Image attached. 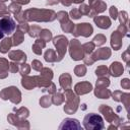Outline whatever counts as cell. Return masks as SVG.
Returning a JSON list of instances; mask_svg holds the SVG:
<instances>
[{
    "label": "cell",
    "instance_id": "59",
    "mask_svg": "<svg viewBox=\"0 0 130 130\" xmlns=\"http://www.w3.org/2000/svg\"><path fill=\"white\" fill-rule=\"evenodd\" d=\"M96 1H98V0H88V2H89V7H90V6H92Z\"/></svg>",
    "mask_w": 130,
    "mask_h": 130
},
{
    "label": "cell",
    "instance_id": "48",
    "mask_svg": "<svg viewBox=\"0 0 130 130\" xmlns=\"http://www.w3.org/2000/svg\"><path fill=\"white\" fill-rule=\"evenodd\" d=\"M110 16H111V18L112 19H114V20H116L117 18H118V9L116 8V6H111L110 7Z\"/></svg>",
    "mask_w": 130,
    "mask_h": 130
},
{
    "label": "cell",
    "instance_id": "39",
    "mask_svg": "<svg viewBox=\"0 0 130 130\" xmlns=\"http://www.w3.org/2000/svg\"><path fill=\"white\" fill-rule=\"evenodd\" d=\"M106 41H107V38H106L104 35L99 34V35H96V36L93 38L92 43L94 44V46H102V45H104V44L106 43Z\"/></svg>",
    "mask_w": 130,
    "mask_h": 130
},
{
    "label": "cell",
    "instance_id": "5",
    "mask_svg": "<svg viewBox=\"0 0 130 130\" xmlns=\"http://www.w3.org/2000/svg\"><path fill=\"white\" fill-rule=\"evenodd\" d=\"M68 43H69L68 39L63 35H59L53 39V44L57 52V62H60L64 58L66 51H67Z\"/></svg>",
    "mask_w": 130,
    "mask_h": 130
},
{
    "label": "cell",
    "instance_id": "18",
    "mask_svg": "<svg viewBox=\"0 0 130 130\" xmlns=\"http://www.w3.org/2000/svg\"><path fill=\"white\" fill-rule=\"evenodd\" d=\"M124 36L118 30H115V31L112 32V35H111V46L114 50L117 51V50L121 49V47H122V38Z\"/></svg>",
    "mask_w": 130,
    "mask_h": 130
},
{
    "label": "cell",
    "instance_id": "14",
    "mask_svg": "<svg viewBox=\"0 0 130 130\" xmlns=\"http://www.w3.org/2000/svg\"><path fill=\"white\" fill-rule=\"evenodd\" d=\"M60 130H72V129H81V125L77 119L73 118H65L61 125L59 126Z\"/></svg>",
    "mask_w": 130,
    "mask_h": 130
},
{
    "label": "cell",
    "instance_id": "9",
    "mask_svg": "<svg viewBox=\"0 0 130 130\" xmlns=\"http://www.w3.org/2000/svg\"><path fill=\"white\" fill-rule=\"evenodd\" d=\"M93 32V27L91 26L90 23L88 22H83V23H77L74 25V28L72 30V35L74 37H84V38H88L89 36H91Z\"/></svg>",
    "mask_w": 130,
    "mask_h": 130
},
{
    "label": "cell",
    "instance_id": "31",
    "mask_svg": "<svg viewBox=\"0 0 130 130\" xmlns=\"http://www.w3.org/2000/svg\"><path fill=\"white\" fill-rule=\"evenodd\" d=\"M95 75L98 77H108V75H109V69H108V67L105 66V65L98 66V68L95 69Z\"/></svg>",
    "mask_w": 130,
    "mask_h": 130
},
{
    "label": "cell",
    "instance_id": "55",
    "mask_svg": "<svg viewBox=\"0 0 130 130\" xmlns=\"http://www.w3.org/2000/svg\"><path fill=\"white\" fill-rule=\"evenodd\" d=\"M60 2L62 3V5L63 6H65V7H69L71 4H72V0H60Z\"/></svg>",
    "mask_w": 130,
    "mask_h": 130
},
{
    "label": "cell",
    "instance_id": "26",
    "mask_svg": "<svg viewBox=\"0 0 130 130\" xmlns=\"http://www.w3.org/2000/svg\"><path fill=\"white\" fill-rule=\"evenodd\" d=\"M11 39H12V45L13 46H18V45H20L23 42V40H24V34L21 30H19V29L16 28V31L13 34V37Z\"/></svg>",
    "mask_w": 130,
    "mask_h": 130
},
{
    "label": "cell",
    "instance_id": "47",
    "mask_svg": "<svg viewBox=\"0 0 130 130\" xmlns=\"http://www.w3.org/2000/svg\"><path fill=\"white\" fill-rule=\"evenodd\" d=\"M31 67H32L34 70H36V71H40V70L43 68V64H42L41 61L35 59V60H32V62H31Z\"/></svg>",
    "mask_w": 130,
    "mask_h": 130
},
{
    "label": "cell",
    "instance_id": "43",
    "mask_svg": "<svg viewBox=\"0 0 130 130\" xmlns=\"http://www.w3.org/2000/svg\"><path fill=\"white\" fill-rule=\"evenodd\" d=\"M129 101H130V94L128 92H123L122 93V98H121V102L124 104L126 112L128 113V107H129Z\"/></svg>",
    "mask_w": 130,
    "mask_h": 130
},
{
    "label": "cell",
    "instance_id": "52",
    "mask_svg": "<svg viewBox=\"0 0 130 130\" xmlns=\"http://www.w3.org/2000/svg\"><path fill=\"white\" fill-rule=\"evenodd\" d=\"M45 91H48V93L49 94H53V93H55L56 91H57V89H56V85H55V83H53V82H51L50 83V85L44 90V92Z\"/></svg>",
    "mask_w": 130,
    "mask_h": 130
},
{
    "label": "cell",
    "instance_id": "17",
    "mask_svg": "<svg viewBox=\"0 0 130 130\" xmlns=\"http://www.w3.org/2000/svg\"><path fill=\"white\" fill-rule=\"evenodd\" d=\"M8 57L10 60L17 62V63H25L27 57L25 55V53L21 50H13L11 52L8 53Z\"/></svg>",
    "mask_w": 130,
    "mask_h": 130
},
{
    "label": "cell",
    "instance_id": "41",
    "mask_svg": "<svg viewBox=\"0 0 130 130\" xmlns=\"http://www.w3.org/2000/svg\"><path fill=\"white\" fill-rule=\"evenodd\" d=\"M19 72H20L21 76L28 75V73L30 72V66L26 63H21V65L19 66Z\"/></svg>",
    "mask_w": 130,
    "mask_h": 130
},
{
    "label": "cell",
    "instance_id": "32",
    "mask_svg": "<svg viewBox=\"0 0 130 130\" xmlns=\"http://www.w3.org/2000/svg\"><path fill=\"white\" fill-rule=\"evenodd\" d=\"M14 112H15V115L18 116L19 118L21 119H26L28 116H29V110L25 107H21L19 109H14Z\"/></svg>",
    "mask_w": 130,
    "mask_h": 130
},
{
    "label": "cell",
    "instance_id": "38",
    "mask_svg": "<svg viewBox=\"0 0 130 130\" xmlns=\"http://www.w3.org/2000/svg\"><path fill=\"white\" fill-rule=\"evenodd\" d=\"M110 85V79L108 77H99L95 82V86L98 87H108Z\"/></svg>",
    "mask_w": 130,
    "mask_h": 130
},
{
    "label": "cell",
    "instance_id": "42",
    "mask_svg": "<svg viewBox=\"0 0 130 130\" xmlns=\"http://www.w3.org/2000/svg\"><path fill=\"white\" fill-rule=\"evenodd\" d=\"M4 16H10V12L8 10V7L3 2H0V18Z\"/></svg>",
    "mask_w": 130,
    "mask_h": 130
},
{
    "label": "cell",
    "instance_id": "60",
    "mask_svg": "<svg viewBox=\"0 0 130 130\" xmlns=\"http://www.w3.org/2000/svg\"><path fill=\"white\" fill-rule=\"evenodd\" d=\"M3 38H4V32H3V31L1 30V28H0V40L3 39Z\"/></svg>",
    "mask_w": 130,
    "mask_h": 130
},
{
    "label": "cell",
    "instance_id": "30",
    "mask_svg": "<svg viewBox=\"0 0 130 130\" xmlns=\"http://www.w3.org/2000/svg\"><path fill=\"white\" fill-rule=\"evenodd\" d=\"M40 73H41V76L48 79V80H52L53 79V70L49 67H43L41 70H40Z\"/></svg>",
    "mask_w": 130,
    "mask_h": 130
},
{
    "label": "cell",
    "instance_id": "46",
    "mask_svg": "<svg viewBox=\"0 0 130 130\" xmlns=\"http://www.w3.org/2000/svg\"><path fill=\"white\" fill-rule=\"evenodd\" d=\"M9 71L11 73H16L17 71H19V63L14 62V61L9 63Z\"/></svg>",
    "mask_w": 130,
    "mask_h": 130
},
{
    "label": "cell",
    "instance_id": "37",
    "mask_svg": "<svg viewBox=\"0 0 130 130\" xmlns=\"http://www.w3.org/2000/svg\"><path fill=\"white\" fill-rule=\"evenodd\" d=\"M94 48H95V46H94V44L92 42H87V43L82 45V49H83V52H84L85 55L91 54L94 51Z\"/></svg>",
    "mask_w": 130,
    "mask_h": 130
},
{
    "label": "cell",
    "instance_id": "21",
    "mask_svg": "<svg viewBox=\"0 0 130 130\" xmlns=\"http://www.w3.org/2000/svg\"><path fill=\"white\" fill-rule=\"evenodd\" d=\"M21 85L27 89H34L37 87V81H36V76H28V75H23L21 78Z\"/></svg>",
    "mask_w": 130,
    "mask_h": 130
},
{
    "label": "cell",
    "instance_id": "11",
    "mask_svg": "<svg viewBox=\"0 0 130 130\" xmlns=\"http://www.w3.org/2000/svg\"><path fill=\"white\" fill-rule=\"evenodd\" d=\"M7 120L8 122L15 126L16 128L18 129H29V123L25 120V119H21L19 118L18 116H16L14 113H10L8 116H7Z\"/></svg>",
    "mask_w": 130,
    "mask_h": 130
},
{
    "label": "cell",
    "instance_id": "29",
    "mask_svg": "<svg viewBox=\"0 0 130 130\" xmlns=\"http://www.w3.org/2000/svg\"><path fill=\"white\" fill-rule=\"evenodd\" d=\"M39 37H40V39H42V40L45 41L46 43L49 42V41H51V40L53 39V36H52L51 30L48 29V28H42V30H41Z\"/></svg>",
    "mask_w": 130,
    "mask_h": 130
},
{
    "label": "cell",
    "instance_id": "49",
    "mask_svg": "<svg viewBox=\"0 0 130 130\" xmlns=\"http://www.w3.org/2000/svg\"><path fill=\"white\" fill-rule=\"evenodd\" d=\"M17 29H19V30H21L23 34H25V32H27L28 31V28H29V25L27 24V22H21V23H18V25H17V27H16Z\"/></svg>",
    "mask_w": 130,
    "mask_h": 130
},
{
    "label": "cell",
    "instance_id": "54",
    "mask_svg": "<svg viewBox=\"0 0 130 130\" xmlns=\"http://www.w3.org/2000/svg\"><path fill=\"white\" fill-rule=\"evenodd\" d=\"M129 54V47H128V49L123 53V55H122V58H123V60L126 62V64L129 66V60H130V56L128 55Z\"/></svg>",
    "mask_w": 130,
    "mask_h": 130
},
{
    "label": "cell",
    "instance_id": "15",
    "mask_svg": "<svg viewBox=\"0 0 130 130\" xmlns=\"http://www.w3.org/2000/svg\"><path fill=\"white\" fill-rule=\"evenodd\" d=\"M93 22L95 23V25L102 29H108L111 24H112V21L110 19L109 16H106V15H100V16H94L93 17Z\"/></svg>",
    "mask_w": 130,
    "mask_h": 130
},
{
    "label": "cell",
    "instance_id": "61",
    "mask_svg": "<svg viewBox=\"0 0 130 130\" xmlns=\"http://www.w3.org/2000/svg\"><path fill=\"white\" fill-rule=\"evenodd\" d=\"M6 1H7V0H0V2H3V3H4V2H6Z\"/></svg>",
    "mask_w": 130,
    "mask_h": 130
},
{
    "label": "cell",
    "instance_id": "57",
    "mask_svg": "<svg viewBox=\"0 0 130 130\" xmlns=\"http://www.w3.org/2000/svg\"><path fill=\"white\" fill-rule=\"evenodd\" d=\"M59 2H60V0H47L46 4L47 5H55V4H58Z\"/></svg>",
    "mask_w": 130,
    "mask_h": 130
},
{
    "label": "cell",
    "instance_id": "40",
    "mask_svg": "<svg viewBox=\"0 0 130 130\" xmlns=\"http://www.w3.org/2000/svg\"><path fill=\"white\" fill-rule=\"evenodd\" d=\"M118 17L120 19V24H125L128 26V13L126 11L118 12Z\"/></svg>",
    "mask_w": 130,
    "mask_h": 130
},
{
    "label": "cell",
    "instance_id": "8",
    "mask_svg": "<svg viewBox=\"0 0 130 130\" xmlns=\"http://www.w3.org/2000/svg\"><path fill=\"white\" fill-rule=\"evenodd\" d=\"M56 18L60 21L61 28H62V30L64 32H69V34L72 32L75 23H73L70 20L69 14L66 11H59V12H57L56 13Z\"/></svg>",
    "mask_w": 130,
    "mask_h": 130
},
{
    "label": "cell",
    "instance_id": "19",
    "mask_svg": "<svg viewBox=\"0 0 130 130\" xmlns=\"http://www.w3.org/2000/svg\"><path fill=\"white\" fill-rule=\"evenodd\" d=\"M108 69H109V74L114 77H119L120 75L123 74V71H124V67H123L122 63H120L118 61L113 62Z\"/></svg>",
    "mask_w": 130,
    "mask_h": 130
},
{
    "label": "cell",
    "instance_id": "28",
    "mask_svg": "<svg viewBox=\"0 0 130 130\" xmlns=\"http://www.w3.org/2000/svg\"><path fill=\"white\" fill-rule=\"evenodd\" d=\"M65 101V95L61 92V91H56L55 93H53L52 95V104L59 106L61 104H63Z\"/></svg>",
    "mask_w": 130,
    "mask_h": 130
},
{
    "label": "cell",
    "instance_id": "51",
    "mask_svg": "<svg viewBox=\"0 0 130 130\" xmlns=\"http://www.w3.org/2000/svg\"><path fill=\"white\" fill-rule=\"evenodd\" d=\"M122 93H123V92L120 91V90H115L113 93H111V95H112V98H113L114 101H116V102H121Z\"/></svg>",
    "mask_w": 130,
    "mask_h": 130
},
{
    "label": "cell",
    "instance_id": "58",
    "mask_svg": "<svg viewBox=\"0 0 130 130\" xmlns=\"http://www.w3.org/2000/svg\"><path fill=\"white\" fill-rule=\"evenodd\" d=\"M72 1H73V3H75V4H81V3H83L84 0H72Z\"/></svg>",
    "mask_w": 130,
    "mask_h": 130
},
{
    "label": "cell",
    "instance_id": "12",
    "mask_svg": "<svg viewBox=\"0 0 130 130\" xmlns=\"http://www.w3.org/2000/svg\"><path fill=\"white\" fill-rule=\"evenodd\" d=\"M111 54H112V52H111L110 48L103 47V48H100V49L93 51L90 54V56H91L92 60L95 62L98 60H108L111 57Z\"/></svg>",
    "mask_w": 130,
    "mask_h": 130
},
{
    "label": "cell",
    "instance_id": "35",
    "mask_svg": "<svg viewBox=\"0 0 130 130\" xmlns=\"http://www.w3.org/2000/svg\"><path fill=\"white\" fill-rule=\"evenodd\" d=\"M74 73L76 76L78 77H81V76H84L85 73H86V66L84 64H79L77 66H75L74 68Z\"/></svg>",
    "mask_w": 130,
    "mask_h": 130
},
{
    "label": "cell",
    "instance_id": "34",
    "mask_svg": "<svg viewBox=\"0 0 130 130\" xmlns=\"http://www.w3.org/2000/svg\"><path fill=\"white\" fill-rule=\"evenodd\" d=\"M41 30H42L41 26H39V25H31V26H29L27 34L31 38H38L40 32H41Z\"/></svg>",
    "mask_w": 130,
    "mask_h": 130
},
{
    "label": "cell",
    "instance_id": "10",
    "mask_svg": "<svg viewBox=\"0 0 130 130\" xmlns=\"http://www.w3.org/2000/svg\"><path fill=\"white\" fill-rule=\"evenodd\" d=\"M0 28L4 34L9 36L10 34L14 32L16 28V24L10 16H4L0 18Z\"/></svg>",
    "mask_w": 130,
    "mask_h": 130
},
{
    "label": "cell",
    "instance_id": "23",
    "mask_svg": "<svg viewBox=\"0 0 130 130\" xmlns=\"http://www.w3.org/2000/svg\"><path fill=\"white\" fill-rule=\"evenodd\" d=\"M12 39L7 37V38H3V41L0 43V53L2 54H6L8 53V51L11 49L12 47Z\"/></svg>",
    "mask_w": 130,
    "mask_h": 130
},
{
    "label": "cell",
    "instance_id": "25",
    "mask_svg": "<svg viewBox=\"0 0 130 130\" xmlns=\"http://www.w3.org/2000/svg\"><path fill=\"white\" fill-rule=\"evenodd\" d=\"M46 47V42L43 41L42 39H37L31 47L32 49V52L36 54V55H41L42 54V49H44Z\"/></svg>",
    "mask_w": 130,
    "mask_h": 130
},
{
    "label": "cell",
    "instance_id": "3",
    "mask_svg": "<svg viewBox=\"0 0 130 130\" xmlns=\"http://www.w3.org/2000/svg\"><path fill=\"white\" fill-rule=\"evenodd\" d=\"M83 127L86 130H102L105 128V124L99 114L89 113L83 119Z\"/></svg>",
    "mask_w": 130,
    "mask_h": 130
},
{
    "label": "cell",
    "instance_id": "2",
    "mask_svg": "<svg viewBox=\"0 0 130 130\" xmlns=\"http://www.w3.org/2000/svg\"><path fill=\"white\" fill-rule=\"evenodd\" d=\"M64 95H65V106H64V112L67 114H74L79 106V98L78 95L70 88V89H66L64 90Z\"/></svg>",
    "mask_w": 130,
    "mask_h": 130
},
{
    "label": "cell",
    "instance_id": "20",
    "mask_svg": "<svg viewBox=\"0 0 130 130\" xmlns=\"http://www.w3.org/2000/svg\"><path fill=\"white\" fill-rule=\"evenodd\" d=\"M59 84L63 90L70 89L72 85V78L69 73H63L59 77Z\"/></svg>",
    "mask_w": 130,
    "mask_h": 130
},
{
    "label": "cell",
    "instance_id": "16",
    "mask_svg": "<svg viewBox=\"0 0 130 130\" xmlns=\"http://www.w3.org/2000/svg\"><path fill=\"white\" fill-rule=\"evenodd\" d=\"M107 8V4L106 2H104L103 0H98L92 6H90V11H89V14L88 16L89 17H94L96 16L99 13H102L106 10Z\"/></svg>",
    "mask_w": 130,
    "mask_h": 130
},
{
    "label": "cell",
    "instance_id": "27",
    "mask_svg": "<svg viewBox=\"0 0 130 130\" xmlns=\"http://www.w3.org/2000/svg\"><path fill=\"white\" fill-rule=\"evenodd\" d=\"M44 58L49 63L57 62V53L53 49H48L44 54Z\"/></svg>",
    "mask_w": 130,
    "mask_h": 130
},
{
    "label": "cell",
    "instance_id": "4",
    "mask_svg": "<svg viewBox=\"0 0 130 130\" xmlns=\"http://www.w3.org/2000/svg\"><path fill=\"white\" fill-rule=\"evenodd\" d=\"M0 98L3 101L9 100L11 103L17 105L21 102V92L16 86H8L0 91Z\"/></svg>",
    "mask_w": 130,
    "mask_h": 130
},
{
    "label": "cell",
    "instance_id": "44",
    "mask_svg": "<svg viewBox=\"0 0 130 130\" xmlns=\"http://www.w3.org/2000/svg\"><path fill=\"white\" fill-rule=\"evenodd\" d=\"M79 10V12L82 14V15H88L89 14V11H90V7L89 5H86L84 3H81L80 6L77 8Z\"/></svg>",
    "mask_w": 130,
    "mask_h": 130
},
{
    "label": "cell",
    "instance_id": "13",
    "mask_svg": "<svg viewBox=\"0 0 130 130\" xmlns=\"http://www.w3.org/2000/svg\"><path fill=\"white\" fill-rule=\"evenodd\" d=\"M93 89L92 84L89 81H81L74 85V92L77 95H82L90 92Z\"/></svg>",
    "mask_w": 130,
    "mask_h": 130
},
{
    "label": "cell",
    "instance_id": "36",
    "mask_svg": "<svg viewBox=\"0 0 130 130\" xmlns=\"http://www.w3.org/2000/svg\"><path fill=\"white\" fill-rule=\"evenodd\" d=\"M8 10H9L10 13H12V14L15 15V14H17V13H19L21 11V5L18 4V3H16V2H12V3L9 4Z\"/></svg>",
    "mask_w": 130,
    "mask_h": 130
},
{
    "label": "cell",
    "instance_id": "45",
    "mask_svg": "<svg viewBox=\"0 0 130 130\" xmlns=\"http://www.w3.org/2000/svg\"><path fill=\"white\" fill-rule=\"evenodd\" d=\"M69 17H71L72 19H79L80 17H82V14L79 12V10L77 8H73L69 12Z\"/></svg>",
    "mask_w": 130,
    "mask_h": 130
},
{
    "label": "cell",
    "instance_id": "50",
    "mask_svg": "<svg viewBox=\"0 0 130 130\" xmlns=\"http://www.w3.org/2000/svg\"><path fill=\"white\" fill-rule=\"evenodd\" d=\"M14 17H15V19L18 21V23H21V22H27V21L25 20L24 13H23V11H22V10H21L19 13L15 14V15H14Z\"/></svg>",
    "mask_w": 130,
    "mask_h": 130
},
{
    "label": "cell",
    "instance_id": "7",
    "mask_svg": "<svg viewBox=\"0 0 130 130\" xmlns=\"http://www.w3.org/2000/svg\"><path fill=\"white\" fill-rule=\"evenodd\" d=\"M99 111L104 115V117L106 118L107 122H109V123L112 124V125L115 124V126H116L117 128H119L120 123L122 122V119H121L117 114L114 113V111H113L112 108H110V107L107 106V105H101L100 108H99Z\"/></svg>",
    "mask_w": 130,
    "mask_h": 130
},
{
    "label": "cell",
    "instance_id": "6",
    "mask_svg": "<svg viewBox=\"0 0 130 130\" xmlns=\"http://www.w3.org/2000/svg\"><path fill=\"white\" fill-rule=\"evenodd\" d=\"M68 47H69V54H70V57L72 60L79 61L84 58L85 54L83 52L82 45L80 44V42L77 39H72L71 41H69Z\"/></svg>",
    "mask_w": 130,
    "mask_h": 130
},
{
    "label": "cell",
    "instance_id": "53",
    "mask_svg": "<svg viewBox=\"0 0 130 130\" xmlns=\"http://www.w3.org/2000/svg\"><path fill=\"white\" fill-rule=\"evenodd\" d=\"M120 84H121L122 88H124V89H129V88H130V80H129L128 78L122 79Z\"/></svg>",
    "mask_w": 130,
    "mask_h": 130
},
{
    "label": "cell",
    "instance_id": "24",
    "mask_svg": "<svg viewBox=\"0 0 130 130\" xmlns=\"http://www.w3.org/2000/svg\"><path fill=\"white\" fill-rule=\"evenodd\" d=\"M94 95L95 96H98L99 99H109L110 96H111V91L107 88V87H95V89H94Z\"/></svg>",
    "mask_w": 130,
    "mask_h": 130
},
{
    "label": "cell",
    "instance_id": "1",
    "mask_svg": "<svg viewBox=\"0 0 130 130\" xmlns=\"http://www.w3.org/2000/svg\"><path fill=\"white\" fill-rule=\"evenodd\" d=\"M26 21H37V22H49L56 19V13L52 9H39L29 8L23 11Z\"/></svg>",
    "mask_w": 130,
    "mask_h": 130
},
{
    "label": "cell",
    "instance_id": "22",
    "mask_svg": "<svg viewBox=\"0 0 130 130\" xmlns=\"http://www.w3.org/2000/svg\"><path fill=\"white\" fill-rule=\"evenodd\" d=\"M9 62L5 58H0V79H4L8 76Z\"/></svg>",
    "mask_w": 130,
    "mask_h": 130
},
{
    "label": "cell",
    "instance_id": "56",
    "mask_svg": "<svg viewBox=\"0 0 130 130\" xmlns=\"http://www.w3.org/2000/svg\"><path fill=\"white\" fill-rule=\"evenodd\" d=\"M12 2H16L20 5H25V4H28L30 0H11Z\"/></svg>",
    "mask_w": 130,
    "mask_h": 130
},
{
    "label": "cell",
    "instance_id": "33",
    "mask_svg": "<svg viewBox=\"0 0 130 130\" xmlns=\"http://www.w3.org/2000/svg\"><path fill=\"white\" fill-rule=\"evenodd\" d=\"M40 105L43 108H49L52 105V96H51V94L43 95L40 99Z\"/></svg>",
    "mask_w": 130,
    "mask_h": 130
}]
</instances>
